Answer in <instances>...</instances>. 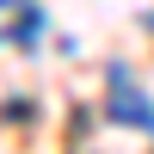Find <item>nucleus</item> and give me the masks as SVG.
I'll use <instances>...</instances> for the list:
<instances>
[{
    "mask_svg": "<svg viewBox=\"0 0 154 154\" xmlns=\"http://www.w3.org/2000/svg\"><path fill=\"white\" fill-rule=\"evenodd\" d=\"M105 86H111V99H105V117H111V123L154 130V99L136 86V74L123 68V62H111V68H105Z\"/></svg>",
    "mask_w": 154,
    "mask_h": 154,
    "instance_id": "f257e3e1",
    "label": "nucleus"
},
{
    "mask_svg": "<svg viewBox=\"0 0 154 154\" xmlns=\"http://www.w3.org/2000/svg\"><path fill=\"white\" fill-rule=\"evenodd\" d=\"M37 31H43V12H37V6H25V19L12 25L6 37H12V43H37Z\"/></svg>",
    "mask_w": 154,
    "mask_h": 154,
    "instance_id": "f03ea898",
    "label": "nucleus"
},
{
    "mask_svg": "<svg viewBox=\"0 0 154 154\" xmlns=\"http://www.w3.org/2000/svg\"><path fill=\"white\" fill-rule=\"evenodd\" d=\"M142 25H148V31H154V12H142Z\"/></svg>",
    "mask_w": 154,
    "mask_h": 154,
    "instance_id": "7ed1b4c3",
    "label": "nucleus"
}]
</instances>
